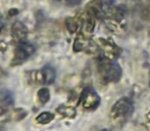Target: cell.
I'll list each match as a JSON object with an SVG mask.
<instances>
[{
	"label": "cell",
	"instance_id": "obj_11",
	"mask_svg": "<svg viewBox=\"0 0 150 131\" xmlns=\"http://www.w3.org/2000/svg\"><path fill=\"white\" fill-rule=\"evenodd\" d=\"M67 28L69 29V32L74 33L78 28L77 23H76L73 19H67Z\"/></svg>",
	"mask_w": 150,
	"mask_h": 131
},
{
	"label": "cell",
	"instance_id": "obj_1",
	"mask_svg": "<svg viewBox=\"0 0 150 131\" xmlns=\"http://www.w3.org/2000/svg\"><path fill=\"white\" fill-rule=\"evenodd\" d=\"M81 103L83 108L87 110L95 109L100 103V98L99 95L91 88H86L81 96Z\"/></svg>",
	"mask_w": 150,
	"mask_h": 131
},
{
	"label": "cell",
	"instance_id": "obj_6",
	"mask_svg": "<svg viewBox=\"0 0 150 131\" xmlns=\"http://www.w3.org/2000/svg\"><path fill=\"white\" fill-rule=\"evenodd\" d=\"M40 75H41V81L45 84H52L56 77L55 70L51 66H45L40 72Z\"/></svg>",
	"mask_w": 150,
	"mask_h": 131
},
{
	"label": "cell",
	"instance_id": "obj_13",
	"mask_svg": "<svg viewBox=\"0 0 150 131\" xmlns=\"http://www.w3.org/2000/svg\"><path fill=\"white\" fill-rule=\"evenodd\" d=\"M1 29H2V25L0 24V31H1Z\"/></svg>",
	"mask_w": 150,
	"mask_h": 131
},
{
	"label": "cell",
	"instance_id": "obj_10",
	"mask_svg": "<svg viewBox=\"0 0 150 131\" xmlns=\"http://www.w3.org/2000/svg\"><path fill=\"white\" fill-rule=\"evenodd\" d=\"M0 95H1L2 100L5 101L7 105H12V103H13V101H14L13 94L10 91H8V90H3V91L0 92Z\"/></svg>",
	"mask_w": 150,
	"mask_h": 131
},
{
	"label": "cell",
	"instance_id": "obj_8",
	"mask_svg": "<svg viewBox=\"0 0 150 131\" xmlns=\"http://www.w3.org/2000/svg\"><path fill=\"white\" fill-rule=\"evenodd\" d=\"M57 112H58V113H60L62 116H65V117H69V118L75 117V115H76V110L74 109V108L64 107V105L58 108Z\"/></svg>",
	"mask_w": 150,
	"mask_h": 131
},
{
	"label": "cell",
	"instance_id": "obj_2",
	"mask_svg": "<svg viewBox=\"0 0 150 131\" xmlns=\"http://www.w3.org/2000/svg\"><path fill=\"white\" fill-rule=\"evenodd\" d=\"M133 111V103L131 99L122 98L119 99L112 107V114L115 117H125Z\"/></svg>",
	"mask_w": 150,
	"mask_h": 131
},
{
	"label": "cell",
	"instance_id": "obj_14",
	"mask_svg": "<svg viewBox=\"0 0 150 131\" xmlns=\"http://www.w3.org/2000/svg\"><path fill=\"white\" fill-rule=\"evenodd\" d=\"M102 131H110V130H108V129H104V130H102Z\"/></svg>",
	"mask_w": 150,
	"mask_h": 131
},
{
	"label": "cell",
	"instance_id": "obj_4",
	"mask_svg": "<svg viewBox=\"0 0 150 131\" xmlns=\"http://www.w3.org/2000/svg\"><path fill=\"white\" fill-rule=\"evenodd\" d=\"M102 75L105 81H117L122 75V69L117 64H109L102 68Z\"/></svg>",
	"mask_w": 150,
	"mask_h": 131
},
{
	"label": "cell",
	"instance_id": "obj_3",
	"mask_svg": "<svg viewBox=\"0 0 150 131\" xmlns=\"http://www.w3.org/2000/svg\"><path fill=\"white\" fill-rule=\"evenodd\" d=\"M34 52H35V47H34L33 44L29 43V42L23 41L21 42V44L18 46L16 50V60L18 63L24 62L25 60L29 58V56H33Z\"/></svg>",
	"mask_w": 150,
	"mask_h": 131
},
{
	"label": "cell",
	"instance_id": "obj_9",
	"mask_svg": "<svg viewBox=\"0 0 150 131\" xmlns=\"http://www.w3.org/2000/svg\"><path fill=\"white\" fill-rule=\"evenodd\" d=\"M38 98L41 103H46L50 99V92L47 88H41L38 92Z\"/></svg>",
	"mask_w": 150,
	"mask_h": 131
},
{
	"label": "cell",
	"instance_id": "obj_5",
	"mask_svg": "<svg viewBox=\"0 0 150 131\" xmlns=\"http://www.w3.org/2000/svg\"><path fill=\"white\" fill-rule=\"evenodd\" d=\"M11 33L12 37L18 42H23L27 37L28 34V30H27L26 26L24 24H22L21 22H16L12 25L11 27Z\"/></svg>",
	"mask_w": 150,
	"mask_h": 131
},
{
	"label": "cell",
	"instance_id": "obj_7",
	"mask_svg": "<svg viewBox=\"0 0 150 131\" xmlns=\"http://www.w3.org/2000/svg\"><path fill=\"white\" fill-rule=\"evenodd\" d=\"M53 119H54V115L52 113H50V112H43V113H41L39 116L36 117V121L38 123L42 124V125L50 123Z\"/></svg>",
	"mask_w": 150,
	"mask_h": 131
},
{
	"label": "cell",
	"instance_id": "obj_12",
	"mask_svg": "<svg viewBox=\"0 0 150 131\" xmlns=\"http://www.w3.org/2000/svg\"><path fill=\"white\" fill-rule=\"evenodd\" d=\"M18 14V10H16V9H11V10H10V11H9V16H11V14Z\"/></svg>",
	"mask_w": 150,
	"mask_h": 131
}]
</instances>
